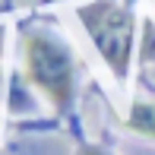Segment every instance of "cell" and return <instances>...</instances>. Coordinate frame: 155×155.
<instances>
[{
    "label": "cell",
    "instance_id": "3957f363",
    "mask_svg": "<svg viewBox=\"0 0 155 155\" xmlns=\"http://www.w3.org/2000/svg\"><path fill=\"white\" fill-rule=\"evenodd\" d=\"M124 127L130 133H136V136L155 143V101H149V98L146 101L143 98H130V111L124 117Z\"/></svg>",
    "mask_w": 155,
    "mask_h": 155
},
{
    "label": "cell",
    "instance_id": "277c9868",
    "mask_svg": "<svg viewBox=\"0 0 155 155\" xmlns=\"http://www.w3.org/2000/svg\"><path fill=\"white\" fill-rule=\"evenodd\" d=\"M73 155H117V152H111L108 146L92 143V139H86L82 133H76V149H73Z\"/></svg>",
    "mask_w": 155,
    "mask_h": 155
},
{
    "label": "cell",
    "instance_id": "7a4b0ae2",
    "mask_svg": "<svg viewBox=\"0 0 155 155\" xmlns=\"http://www.w3.org/2000/svg\"><path fill=\"white\" fill-rule=\"evenodd\" d=\"M76 22L101 57L111 79L133 98V54H136V13L124 0H86L76 3Z\"/></svg>",
    "mask_w": 155,
    "mask_h": 155
},
{
    "label": "cell",
    "instance_id": "6da1fadb",
    "mask_svg": "<svg viewBox=\"0 0 155 155\" xmlns=\"http://www.w3.org/2000/svg\"><path fill=\"white\" fill-rule=\"evenodd\" d=\"M19 76L60 120H76V82L79 60L60 32L48 25H25L19 35Z\"/></svg>",
    "mask_w": 155,
    "mask_h": 155
}]
</instances>
